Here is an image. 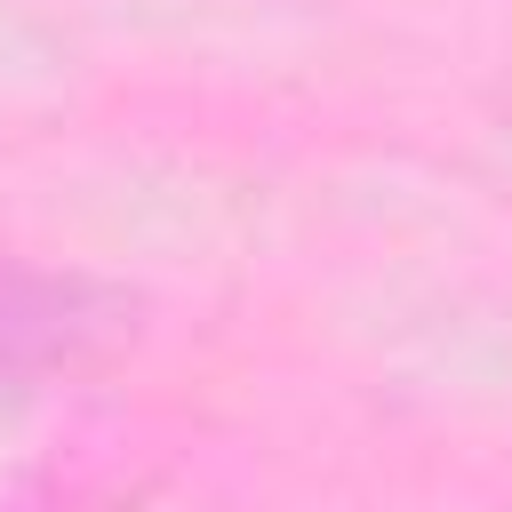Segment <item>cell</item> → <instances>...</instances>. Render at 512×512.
<instances>
[{"label":"cell","instance_id":"1","mask_svg":"<svg viewBox=\"0 0 512 512\" xmlns=\"http://www.w3.org/2000/svg\"><path fill=\"white\" fill-rule=\"evenodd\" d=\"M80 288L72 280H40V272H8L0 264V376H32L40 360L72 352L80 336Z\"/></svg>","mask_w":512,"mask_h":512}]
</instances>
